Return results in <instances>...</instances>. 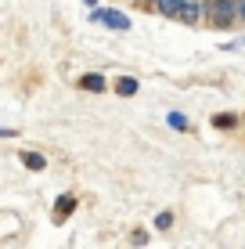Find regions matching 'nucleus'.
Returning a JSON list of instances; mask_svg holds the SVG:
<instances>
[{"label":"nucleus","instance_id":"0eeeda50","mask_svg":"<svg viewBox=\"0 0 245 249\" xmlns=\"http://www.w3.org/2000/svg\"><path fill=\"white\" fill-rule=\"evenodd\" d=\"M115 94H123V98H133V94H137V80H133V76H123V80H115Z\"/></svg>","mask_w":245,"mask_h":249},{"label":"nucleus","instance_id":"f8f14e48","mask_svg":"<svg viewBox=\"0 0 245 249\" xmlns=\"http://www.w3.org/2000/svg\"><path fill=\"white\" fill-rule=\"evenodd\" d=\"M145 242H148L145 231H133V235H130V246H145Z\"/></svg>","mask_w":245,"mask_h":249},{"label":"nucleus","instance_id":"7ed1b4c3","mask_svg":"<svg viewBox=\"0 0 245 249\" xmlns=\"http://www.w3.org/2000/svg\"><path fill=\"white\" fill-rule=\"evenodd\" d=\"M202 18H206V4H202V0H188V4H184V15H180V22H188V25H198Z\"/></svg>","mask_w":245,"mask_h":249},{"label":"nucleus","instance_id":"20e7f679","mask_svg":"<svg viewBox=\"0 0 245 249\" xmlns=\"http://www.w3.org/2000/svg\"><path fill=\"white\" fill-rule=\"evenodd\" d=\"M80 87L90 90V94H101V90H105V76H101V72H87V76H80Z\"/></svg>","mask_w":245,"mask_h":249},{"label":"nucleus","instance_id":"9d476101","mask_svg":"<svg viewBox=\"0 0 245 249\" xmlns=\"http://www.w3.org/2000/svg\"><path fill=\"white\" fill-rule=\"evenodd\" d=\"M166 119H170V126H173V130H188V116H184V112H170Z\"/></svg>","mask_w":245,"mask_h":249},{"label":"nucleus","instance_id":"39448f33","mask_svg":"<svg viewBox=\"0 0 245 249\" xmlns=\"http://www.w3.org/2000/svg\"><path fill=\"white\" fill-rule=\"evenodd\" d=\"M184 4H188V0H155V7L163 15H170V18H180L184 15Z\"/></svg>","mask_w":245,"mask_h":249},{"label":"nucleus","instance_id":"9b49d317","mask_svg":"<svg viewBox=\"0 0 245 249\" xmlns=\"http://www.w3.org/2000/svg\"><path fill=\"white\" fill-rule=\"evenodd\" d=\"M155 228H159V231L173 228V213H170V210H163V213H159V217H155Z\"/></svg>","mask_w":245,"mask_h":249},{"label":"nucleus","instance_id":"2eb2a0df","mask_svg":"<svg viewBox=\"0 0 245 249\" xmlns=\"http://www.w3.org/2000/svg\"><path fill=\"white\" fill-rule=\"evenodd\" d=\"M87 4H98V0H87Z\"/></svg>","mask_w":245,"mask_h":249},{"label":"nucleus","instance_id":"ddd939ff","mask_svg":"<svg viewBox=\"0 0 245 249\" xmlns=\"http://www.w3.org/2000/svg\"><path fill=\"white\" fill-rule=\"evenodd\" d=\"M238 18L245 22V0H238Z\"/></svg>","mask_w":245,"mask_h":249},{"label":"nucleus","instance_id":"1a4fd4ad","mask_svg":"<svg viewBox=\"0 0 245 249\" xmlns=\"http://www.w3.org/2000/svg\"><path fill=\"white\" fill-rule=\"evenodd\" d=\"M213 126H220V130L227 126V130H231V126H238V116L234 112H220V116H213Z\"/></svg>","mask_w":245,"mask_h":249},{"label":"nucleus","instance_id":"f257e3e1","mask_svg":"<svg viewBox=\"0 0 245 249\" xmlns=\"http://www.w3.org/2000/svg\"><path fill=\"white\" fill-rule=\"evenodd\" d=\"M238 18V0H206V22L216 29H227Z\"/></svg>","mask_w":245,"mask_h":249},{"label":"nucleus","instance_id":"f03ea898","mask_svg":"<svg viewBox=\"0 0 245 249\" xmlns=\"http://www.w3.org/2000/svg\"><path fill=\"white\" fill-rule=\"evenodd\" d=\"M94 22H105L108 29H119V33L130 29V18L123 11H94Z\"/></svg>","mask_w":245,"mask_h":249},{"label":"nucleus","instance_id":"4468645a","mask_svg":"<svg viewBox=\"0 0 245 249\" xmlns=\"http://www.w3.org/2000/svg\"><path fill=\"white\" fill-rule=\"evenodd\" d=\"M137 4H145V7H155V0H137Z\"/></svg>","mask_w":245,"mask_h":249},{"label":"nucleus","instance_id":"423d86ee","mask_svg":"<svg viewBox=\"0 0 245 249\" xmlns=\"http://www.w3.org/2000/svg\"><path fill=\"white\" fill-rule=\"evenodd\" d=\"M72 210H76V199H72V195H62V199H58V210H54V220L62 224V220L69 217Z\"/></svg>","mask_w":245,"mask_h":249},{"label":"nucleus","instance_id":"6e6552de","mask_svg":"<svg viewBox=\"0 0 245 249\" xmlns=\"http://www.w3.org/2000/svg\"><path fill=\"white\" fill-rule=\"evenodd\" d=\"M22 162H25L29 170H44V166H47V159L36 156V152H22Z\"/></svg>","mask_w":245,"mask_h":249}]
</instances>
